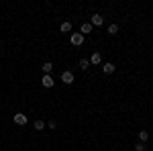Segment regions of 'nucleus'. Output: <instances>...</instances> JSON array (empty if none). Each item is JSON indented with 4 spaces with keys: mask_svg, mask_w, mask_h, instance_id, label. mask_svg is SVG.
<instances>
[{
    "mask_svg": "<svg viewBox=\"0 0 153 151\" xmlns=\"http://www.w3.org/2000/svg\"><path fill=\"white\" fill-rule=\"evenodd\" d=\"M12 121H14V125H19V127H25L29 118H27V115H21V112H16V115L12 116Z\"/></svg>",
    "mask_w": 153,
    "mask_h": 151,
    "instance_id": "f257e3e1",
    "label": "nucleus"
},
{
    "mask_svg": "<svg viewBox=\"0 0 153 151\" xmlns=\"http://www.w3.org/2000/svg\"><path fill=\"white\" fill-rule=\"evenodd\" d=\"M70 43H71V45H76V47H80L84 43V35H82V33H74V35L70 37Z\"/></svg>",
    "mask_w": 153,
    "mask_h": 151,
    "instance_id": "f03ea898",
    "label": "nucleus"
},
{
    "mask_svg": "<svg viewBox=\"0 0 153 151\" xmlns=\"http://www.w3.org/2000/svg\"><path fill=\"white\" fill-rule=\"evenodd\" d=\"M90 25H92V27H100V25H104V16H100V14H92Z\"/></svg>",
    "mask_w": 153,
    "mask_h": 151,
    "instance_id": "7ed1b4c3",
    "label": "nucleus"
},
{
    "mask_svg": "<svg viewBox=\"0 0 153 151\" xmlns=\"http://www.w3.org/2000/svg\"><path fill=\"white\" fill-rule=\"evenodd\" d=\"M61 82H63V84H71V82H74V74L65 70L63 74H61Z\"/></svg>",
    "mask_w": 153,
    "mask_h": 151,
    "instance_id": "20e7f679",
    "label": "nucleus"
},
{
    "mask_svg": "<svg viewBox=\"0 0 153 151\" xmlns=\"http://www.w3.org/2000/svg\"><path fill=\"white\" fill-rule=\"evenodd\" d=\"M41 84H43L45 88H53V84H55V82H53V78H51V76H43Z\"/></svg>",
    "mask_w": 153,
    "mask_h": 151,
    "instance_id": "39448f33",
    "label": "nucleus"
},
{
    "mask_svg": "<svg viewBox=\"0 0 153 151\" xmlns=\"http://www.w3.org/2000/svg\"><path fill=\"white\" fill-rule=\"evenodd\" d=\"M100 61H102V55H100L98 51H96V53H92V57H90V63H92V65H98Z\"/></svg>",
    "mask_w": 153,
    "mask_h": 151,
    "instance_id": "423d86ee",
    "label": "nucleus"
},
{
    "mask_svg": "<svg viewBox=\"0 0 153 151\" xmlns=\"http://www.w3.org/2000/svg\"><path fill=\"white\" fill-rule=\"evenodd\" d=\"M59 31H61V33H70V31H71V23H68V21L61 23V25H59Z\"/></svg>",
    "mask_w": 153,
    "mask_h": 151,
    "instance_id": "0eeeda50",
    "label": "nucleus"
},
{
    "mask_svg": "<svg viewBox=\"0 0 153 151\" xmlns=\"http://www.w3.org/2000/svg\"><path fill=\"white\" fill-rule=\"evenodd\" d=\"M33 127H35V131H43V129H45V121H41V118H37L35 123H33Z\"/></svg>",
    "mask_w": 153,
    "mask_h": 151,
    "instance_id": "6e6552de",
    "label": "nucleus"
},
{
    "mask_svg": "<svg viewBox=\"0 0 153 151\" xmlns=\"http://www.w3.org/2000/svg\"><path fill=\"white\" fill-rule=\"evenodd\" d=\"M102 71H104V74H112V71H114V63H110V61L104 63V65H102Z\"/></svg>",
    "mask_w": 153,
    "mask_h": 151,
    "instance_id": "1a4fd4ad",
    "label": "nucleus"
},
{
    "mask_svg": "<svg viewBox=\"0 0 153 151\" xmlns=\"http://www.w3.org/2000/svg\"><path fill=\"white\" fill-rule=\"evenodd\" d=\"M51 70H53V63H51V61L43 63V71H45V76H51Z\"/></svg>",
    "mask_w": 153,
    "mask_h": 151,
    "instance_id": "9d476101",
    "label": "nucleus"
},
{
    "mask_svg": "<svg viewBox=\"0 0 153 151\" xmlns=\"http://www.w3.org/2000/svg\"><path fill=\"white\" fill-rule=\"evenodd\" d=\"M90 31H92V25H90V23H84L80 33H82V35H86V33H90Z\"/></svg>",
    "mask_w": 153,
    "mask_h": 151,
    "instance_id": "9b49d317",
    "label": "nucleus"
},
{
    "mask_svg": "<svg viewBox=\"0 0 153 151\" xmlns=\"http://www.w3.org/2000/svg\"><path fill=\"white\" fill-rule=\"evenodd\" d=\"M139 139H141V143H145V141L149 139V133L147 131H139Z\"/></svg>",
    "mask_w": 153,
    "mask_h": 151,
    "instance_id": "f8f14e48",
    "label": "nucleus"
},
{
    "mask_svg": "<svg viewBox=\"0 0 153 151\" xmlns=\"http://www.w3.org/2000/svg\"><path fill=\"white\" fill-rule=\"evenodd\" d=\"M108 33H110V35H117V33H118V25L112 23L110 27H108Z\"/></svg>",
    "mask_w": 153,
    "mask_h": 151,
    "instance_id": "ddd939ff",
    "label": "nucleus"
},
{
    "mask_svg": "<svg viewBox=\"0 0 153 151\" xmlns=\"http://www.w3.org/2000/svg\"><path fill=\"white\" fill-rule=\"evenodd\" d=\"M80 68L82 70H88L90 68V59H80Z\"/></svg>",
    "mask_w": 153,
    "mask_h": 151,
    "instance_id": "4468645a",
    "label": "nucleus"
},
{
    "mask_svg": "<svg viewBox=\"0 0 153 151\" xmlns=\"http://www.w3.org/2000/svg\"><path fill=\"white\" fill-rule=\"evenodd\" d=\"M135 151H145V143H137L135 145Z\"/></svg>",
    "mask_w": 153,
    "mask_h": 151,
    "instance_id": "2eb2a0df",
    "label": "nucleus"
},
{
    "mask_svg": "<svg viewBox=\"0 0 153 151\" xmlns=\"http://www.w3.org/2000/svg\"><path fill=\"white\" fill-rule=\"evenodd\" d=\"M47 125H49V129H55V127H57V123H55V121H49Z\"/></svg>",
    "mask_w": 153,
    "mask_h": 151,
    "instance_id": "dca6fc26",
    "label": "nucleus"
}]
</instances>
